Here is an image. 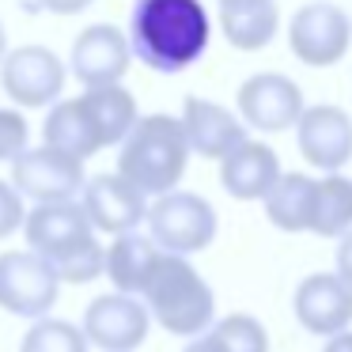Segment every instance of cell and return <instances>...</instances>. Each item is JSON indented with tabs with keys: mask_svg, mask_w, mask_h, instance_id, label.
<instances>
[{
	"mask_svg": "<svg viewBox=\"0 0 352 352\" xmlns=\"http://www.w3.org/2000/svg\"><path fill=\"white\" fill-rule=\"evenodd\" d=\"M42 140H46V148H57L72 160H87V155L99 152L102 148L99 125H95L84 95L80 99H57L50 107L46 125H42Z\"/></svg>",
	"mask_w": 352,
	"mask_h": 352,
	"instance_id": "ac0fdd59",
	"label": "cell"
},
{
	"mask_svg": "<svg viewBox=\"0 0 352 352\" xmlns=\"http://www.w3.org/2000/svg\"><path fill=\"white\" fill-rule=\"evenodd\" d=\"M152 314L140 303V296H125V292H110L87 303L84 314V337L87 344H99L102 352H133L144 344Z\"/></svg>",
	"mask_w": 352,
	"mask_h": 352,
	"instance_id": "9c48e42d",
	"label": "cell"
},
{
	"mask_svg": "<svg viewBox=\"0 0 352 352\" xmlns=\"http://www.w3.org/2000/svg\"><path fill=\"white\" fill-rule=\"evenodd\" d=\"M208 12L201 0H137L129 12V54L163 76L186 72L208 50Z\"/></svg>",
	"mask_w": 352,
	"mask_h": 352,
	"instance_id": "6da1fadb",
	"label": "cell"
},
{
	"mask_svg": "<svg viewBox=\"0 0 352 352\" xmlns=\"http://www.w3.org/2000/svg\"><path fill=\"white\" fill-rule=\"evenodd\" d=\"M296 318L307 333L329 337L352 326V288L337 273H311L296 288Z\"/></svg>",
	"mask_w": 352,
	"mask_h": 352,
	"instance_id": "5bb4252c",
	"label": "cell"
},
{
	"mask_svg": "<svg viewBox=\"0 0 352 352\" xmlns=\"http://www.w3.org/2000/svg\"><path fill=\"white\" fill-rule=\"evenodd\" d=\"M46 12H54V16H76V12L91 8L95 0H38Z\"/></svg>",
	"mask_w": 352,
	"mask_h": 352,
	"instance_id": "f546056e",
	"label": "cell"
},
{
	"mask_svg": "<svg viewBox=\"0 0 352 352\" xmlns=\"http://www.w3.org/2000/svg\"><path fill=\"white\" fill-rule=\"evenodd\" d=\"M8 54V34H4V23H0V57Z\"/></svg>",
	"mask_w": 352,
	"mask_h": 352,
	"instance_id": "d6a6232c",
	"label": "cell"
},
{
	"mask_svg": "<svg viewBox=\"0 0 352 352\" xmlns=\"http://www.w3.org/2000/svg\"><path fill=\"white\" fill-rule=\"evenodd\" d=\"M223 352H269V329L254 314H223L208 326Z\"/></svg>",
	"mask_w": 352,
	"mask_h": 352,
	"instance_id": "d4e9b609",
	"label": "cell"
},
{
	"mask_svg": "<svg viewBox=\"0 0 352 352\" xmlns=\"http://www.w3.org/2000/svg\"><path fill=\"white\" fill-rule=\"evenodd\" d=\"M280 178V160L265 140H239L220 160V186L235 201H261Z\"/></svg>",
	"mask_w": 352,
	"mask_h": 352,
	"instance_id": "e0dca14e",
	"label": "cell"
},
{
	"mask_svg": "<svg viewBox=\"0 0 352 352\" xmlns=\"http://www.w3.org/2000/svg\"><path fill=\"white\" fill-rule=\"evenodd\" d=\"M303 114V91L280 72H258L239 84V122L261 133H284Z\"/></svg>",
	"mask_w": 352,
	"mask_h": 352,
	"instance_id": "30bf717a",
	"label": "cell"
},
{
	"mask_svg": "<svg viewBox=\"0 0 352 352\" xmlns=\"http://www.w3.org/2000/svg\"><path fill=\"white\" fill-rule=\"evenodd\" d=\"M80 208H84L87 223L95 231H102V235H122V231H133L144 220L148 197L114 170V175L84 178V186H80Z\"/></svg>",
	"mask_w": 352,
	"mask_h": 352,
	"instance_id": "8fae6325",
	"label": "cell"
},
{
	"mask_svg": "<svg viewBox=\"0 0 352 352\" xmlns=\"http://www.w3.org/2000/svg\"><path fill=\"white\" fill-rule=\"evenodd\" d=\"M23 148H31V125L19 110H0V163H12Z\"/></svg>",
	"mask_w": 352,
	"mask_h": 352,
	"instance_id": "4316f807",
	"label": "cell"
},
{
	"mask_svg": "<svg viewBox=\"0 0 352 352\" xmlns=\"http://www.w3.org/2000/svg\"><path fill=\"white\" fill-rule=\"evenodd\" d=\"M0 87L19 107H54L65 91V61L50 46H19L0 57Z\"/></svg>",
	"mask_w": 352,
	"mask_h": 352,
	"instance_id": "52a82bcc",
	"label": "cell"
},
{
	"mask_svg": "<svg viewBox=\"0 0 352 352\" xmlns=\"http://www.w3.org/2000/svg\"><path fill=\"white\" fill-rule=\"evenodd\" d=\"M19 352H87V337L80 326L65 318H31V329L23 333Z\"/></svg>",
	"mask_w": 352,
	"mask_h": 352,
	"instance_id": "cb8c5ba5",
	"label": "cell"
},
{
	"mask_svg": "<svg viewBox=\"0 0 352 352\" xmlns=\"http://www.w3.org/2000/svg\"><path fill=\"white\" fill-rule=\"evenodd\" d=\"M265 216L273 228L288 231V235H299V231L311 228V208H314V178L299 175V170H288L269 186L265 197Z\"/></svg>",
	"mask_w": 352,
	"mask_h": 352,
	"instance_id": "ffe728a7",
	"label": "cell"
},
{
	"mask_svg": "<svg viewBox=\"0 0 352 352\" xmlns=\"http://www.w3.org/2000/svg\"><path fill=\"white\" fill-rule=\"evenodd\" d=\"M23 216H27L23 193H19L12 182H4V178H0V239H8L12 231L23 228Z\"/></svg>",
	"mask_w": 352,
	"mask_h": 352,
	"instance_id": "83f0119b",
	"label": "cell"
},
{
	"mask_svg": "<svg viewBox=\"0 0 352 352\" xmlns=\"http://www.w3.org/2000/svg\"><path fill=\"white\" fill-rule=\"evenodd\" d=\"M155 258H160V246L148 235H140L137 228L114 235V243L102 254V273L110 276L114 292H125V296H140L155 269Z\"/></svg>",
	"mask_w": 352,
	"mask_h": 352,
	"instance_id": "d6986e66",
	"label": "cell"
},
{
	"mask_svg": "<svg viewBox=\"0 0 352 352\" xmlns=\"http://www.w3.org/2000/svg\"><path fill=\"white\" fill-rule=\"evenodd\" d=\"M228 4H250V0H220V8H228Z\"/></svg>",
	"mask_w": 352,
	"mask_h": 352,
	"instance_id": "836d02e7",
	"label": "cell"
},
{
	"mask_svg": "<svg viewBox=\"0 0 352 352\" xmlns=\"http://www.w3.org/2000/svg\"><path fill=\"white\" fill-rule=\"evenodd\" d=\"M182 133L186 144H190V155H201V160H216L220 163L239 140H246V125L239 122V114H231L228 107L208 99H190L182 102Z\"/></svg>",
	"mask_w": 352,
	"mask_h": 352,
	"instance_id": "2e32d148",
	"label": "cell"
},
{
	"mask_svg": "<svg viewBox=\"0 0 352 352\" xmlns=\"http://www.w3.org/2000/svg\"><path fill=\"white\" fill-rule=\"evenodd\" d=\"M102 254H107V246H99V235H91L72 250H65L61 258H54L50 269L61 284H91L95 276H102Z\"/></svg>",
	"mask_w": 352,
	"mask_h": 352,
	"instance_id": "484cf974",
	"label": "cell"
},
{
	"mask_svg": "<svg viewBox=\"0 0 352 352\" xmlns=\"http://www.w3.org/2000/svg\"><path fill=\"white\" fill-rule=\"evenodd\" d=\"M292 129H296L299 152L311 167L341 170L352 160V118L341 107H329V102L303 107Z\"/></svg>",
	"mask_w": 352,
	"mask_h": 352,
	"instance_id": "4fadbf2b",
	"label": "cell"
},
{
	"mask_svg": "<svg viewBox=\"0 0 352 352\" xmlns=\"http://www.w3.org/2000/svg\"><path fill=\"white\" fill-rule=\"evenodd\" d=\"M140 299H144L148 314L175 337H197V333H205L216 318L212 288H208V280L190 265V258H182V254L160 250L155 269H152V276H148Z\"/></svg>",
	"mask_w": 352,
	"mask_h": 352,
	"instance_id": "3957f363",
	"label": "cell"
},
{
	"mask_svg": "<svg viewBox=\"0 0 352 352\" xmlns=\"http://www.w3.org/2000/svg\"><path fill=\"white\" fill-rule=\"evenodd\" d=\"M84 102H87V110H91L95 125H99L102 148H118V144H122V137L133 129V122L140 118L137 99H133L129 87H122V84L84 87Z\"/></svg>",
	"mask_w": 352,
	"mask_h": 352,
	"instance_id": "603a6c76",
	"label": "cell"
},
{
	"mask_svg": "<svg viewBox=\"0 0 352 352\" xmlns=\"http://www.w3.org/2000/svg\"><path fill=\"white\" fill-rule=\"evenodd\" d=\"M322 352H352V329H337V333L326 337Z\"/></svg>",
	"mask_w": 352,
	"mask_h": 352,
	"instance_id": "1f68e13d",
	"label": "cell"
},
{
	"mask_svg": "<svg viewBox=\"0 0 352 352\" xmlns=\"http://www.w3.org/2000/svg\"><path fill=\"white\" fill-rule=\"evenodd\" d=\"M182 352H223V349H220V341H216V337H212V333H208V329H205V333L190 337Z\"/></svg>",
	"mask_w": 352,
	"mask_h": 352,
	"instance_id": "4dcf8cb0",
	"label": "cell"
},
{
	"mask_svg": "<svg viewBox=\"0 0 352 352\" xmlns=\"http://www.w3.org/2000/svg\"><path fill=\"white\" fill-rule=\"evenodd\" d=\"M129 38H125L122 27L114 23H91L87 31L76 34L72 42V76L84 87H107V84H122L125 72H129Z\"/></svg>",
	"mask_w": 352,
	"mask_h": 352,
	"instance_id": "7c38bea8",
	"label": "cell"
},
{
	"mask_svg": "<svg viewBox=\"0 0 352 352\" xmlns=\"http://www.w3.org/2000/svg\"><path fill=\"white\" fill-rule=\"evenodd\" d=\"M288 46L311 69H329L337 65L352 46V19L344 8L329 4V0H311L292 16L288 23Z\"/></svg>",
	"mask_w": 352,
	"mask_h": 352,
	"instance_id": "5b68a950",
	"label": "cell"
},
{
	"mask_svg": "<svg viewBox=\"0 0 352 352\" xmlns=\"http://www.w3.org/2000/svg\"><path fill=\"white\" fill-rule=\"evenodd\" d=\"M322 239H341L352 231V178L341 170H326V178L314 182V208H311V228Z\"/></svg>",
	"mask_w": 352,
	"mask_h": 352,
	"instance_id": "7402d4cb",
	"label": "cell"
},
{
	"mask_svg": "<svg viewBox=\"0 0 352 352\" xmlns=\"http://www.w3.org/2000/svg\"><path fill=\"white\" fill-rule=\"evenodd\" d=\"M276 27H280V12L273 0H250V4H228L220 8V31L235 50L258 54L273 42Z\"/></svg>",
	"mask_w": 352,
	"mask_h": 352,
	"instance_id": "44dd1931",
	"label": "cell"
},
{
	"mask_svg": "<svg viewBox=\"0 0 352 352\" xmlns=\"http://www.w3.org/2000/svg\"><path fill=\"white\" fill-rule=\"evenodd\" d=\"M23 235H27V246L34 254L54 261L65 250H72L76 243L91 239L95 228L87 223L80 201H42V205H34L23 216Z\"/></svg>",
	"mask_w": 352,
	"mask_h": 352,
	"instance_id": "9a60e30c",
	"label": "cell"
},
{
	"mask_svg": "<svg viewBox=\"0 0 352 352\" xmlns=\"http://www.w3.org/2000/svg\"><path fill=\"white\" fill-rule=\"evenodd\" d=\"M61 280L50 261L34 250H4L0 254V307L19 318H42L57 303Z\"/></svg>",
	"mask_w": 352,
	"mask_h": 352,
	"instance_id": "8992f818",
	"label": "cell"
},
{
	"mask_svg": "<svg viewBox=\"0 0 352 352\" xmlns=\"http://www.w3.org/2000/svg\"><path fill=\"white\" fill-rule=\"evenodd\" d=\"M148 220V239H152L160 250L167 254H201L212 246L216 231H220V220H216V208L208 205L201 193L190 190H167L148 205L144 212Z\"/></svg>",
	"mask_w": 352,
	"mask_h": 352,
	"instance_id": "277c9868",
	"label": "cell"
},
{
	"mask_svg": "<svg viewBox=\"0 0 352 352\" xmlns=\"http://www.w3.org/2000/svg\"><path fill=\"white\" fill-rule=\"evenodd\" d=\"M333 258H337V276L352 288V231H344V235H341V246H337Z\"/></svg>",
	"mask_w": 352,
	"mask_h": 352,
	"instance_id": "f1b7e54d",
	"label": "cell"
},
{
	"mask_svg": "<svg viewBox=\"0 0 352 352\" xmlns=\"http://www.w3.org/2000/svg\"><path fill=\"white\" fill-rule=\"evenodd\" d=\"M190 163L182 122L170 114H144L118 144V175L133 182L144 197L175 190Z\"/></svg>",
	"mask_w": 352,
	"mask_h": 352,
	"instance_id": "7a4b0ae2",
	"label": "cell"
},
{
	"mask_svg": "<svg viewBox=\"0 0 352 352\" xmlns=\"http://www.w3.org/2000/svg\"><path fill=\"white\" fill-rule=\"evenodd\" d=\"M84 160L57 152V148H23L12 160V186L34 205L42 201H76L84 186Z\"/></svg>",
	"mask_w": 352,
	"mask_h": 352,
	"instance_id": "ba28073f",
	"label": "cell"
}]
</instances>
